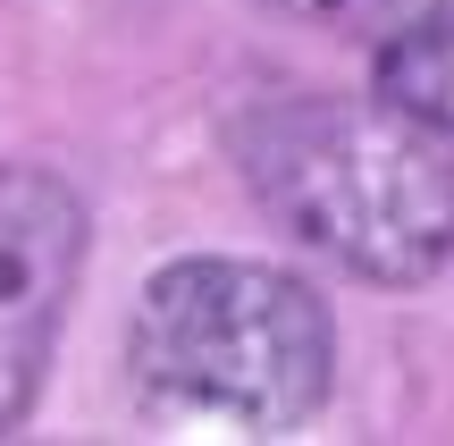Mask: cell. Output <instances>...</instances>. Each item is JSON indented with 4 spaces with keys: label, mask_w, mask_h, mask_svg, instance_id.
I'll return each mask as SVG.
<instances>
[{
    "label": "cell",
    "mask_w": 454,
    "mask_h": 446,
    "mask_svg": "<svg viewBox=\"0 0 454 446\" xmlns=\"http://www.w3.org/2000/svg\"><path fill=\"white\" fill-rule=\"evenodd\" d=\"M127 379L160 430L286 438L337 387V320L294 270L185 253L135 295Z\"/></svg>",
    "instance_id": "cell-1"
},
{
    "label": "cell",
    "mask_w": 454,
    "mask_h": 446,
    "mask_svg": "<svg viewBox=\"0 0 454 446\" xmlns=\"http://www.w3.org/2000/svg\"><path fill=\"white\" fill-rule=\"evenodd\" d=\"M253 202L362 286H429L454 262V160L387 101L286 93L236 118Z\"/></svg>",
    "instance_id": "cell-2"
},
{
    "label": "cell",
    "mask_w": 454,
    "mask_h": 446,
    "mask_svg": "<svg viewBox=\"0 0 454 446\" xmlns=\"http://www.w3.org/2000/svg\"><path fill=\"white\" fill-rule=\"evenodd\" d=\"M84 202L51 168H0V438L34 413L84 278Z\"/></svg>",
    "instance_id": "cell-3"
},
{
    "label": "cell",
    "mask_w": 454,
    "mask_h": 446,
    "mask_svg": "<svg viewBox=\"0 0 454 446\" xmlns=\"http://www.w3.org/2000/svg\"><path fill=\"white\" fill-rule=\"evenodd\" d=\"M371 93L387 101V110H404L412 127L454 135V17H446V26H421V34H395V43H379V59H371Z\"/></svg>",
    "instance_id": "cell-4"
},
{
    "label": "cell",
    "mask_w": 454,
    "mask_h": 446,
    "mask_svg": "<svg viewBox=\"0 0 454 446\" xmlns=\"http://www.w3.org/2000/svg\"><path fill=\"white\" fill-rule=\"evenodd\" d=\"M270 17L303 34H337V43H395V34H421V26H446L454 0H261Z\"/></svg>",
    "instance_id": "cell-5"
}]
</instances>
